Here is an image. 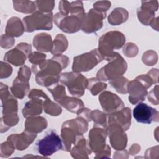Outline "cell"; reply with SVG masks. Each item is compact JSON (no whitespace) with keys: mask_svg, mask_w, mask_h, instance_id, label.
Listing matches in <instances>:
<instances>
[{"mask_svg":"<svg viewBox=\"0 0 159 159\" xmlns=\"http://www.w3.org/2000/svg\"><path fill=\"white\" fill-rule=\"evenodd\" d=\"M59 9L60 12L54 16L56 25L66 33H73L79 30L85 16L83 2L61 1L59 2Z\"/></svg>","mask_w":159,"mask_h":159,"instance_id":"6da1fadb","label":"cell"},{"mask_svg":"<svg viewBox=\"0 0 159 159\" xmlns=\"http://www.w3.org/2000/svg\"><path fill=\"white\" fill-rule=\"evenodd\" d=\"M64 56H60V61L58 56H55L52 59L48 60L39 65L32 66L33 72L36 75V81L41 86L48 87L58 83L59 80V73L64 67L60 65L63 64L67 66L68 60H65V57L61 61Z\"/></svg>","mask_w":159,"mask_h":159,"instance_id":"7a4b0ae2","label":"cell"},{"mask_svg":"<svg viewBox=\"0 0 159 159\" xmlns=\"http://www.w3.org/2000/svg\"><path fill=\"white\" fill-rule=\"evenodd\" d=\"M110 62L102 68L97 73L96 78L98 80L106 81L121 76L127 69V63L122 57L117 53L106 58Z\"/></svg>","mask_w":159,"mask_h":159,"instance_id":"3957f363","label":"cell"},{"mask_svg":"<svg viewBox=\"0 0 159 159\" xmlns=\"http://www.w3.org/2000/svg\"><path fill=\"white\" fill-rule=\"evenodd\" d=\"M153 83L156 82L149 76L148 74L138 76L135 80L129 83L127 89L130 93L129 99L130 102L135 104L139 101L145 100L147 94V89Z\"/></svg>","mask_w":159,"mask_h":159,"instance_id":"277c9868","label":"cell"},{"mask_svg":"<svg viewBox=\"0 0 159 159\" xmlns=\"http://www.w3.org/2000/svg\"><path fill=\"white\" fill-rule=\"evenodd\" d=\"M53 14L37 11L32 15L24 17L23 23L25 31L32 32L37 30H49L52 28Z\"/></svg>","mask_w":159,"mask_h":159,"instance_id":"5b68a950","label":"cell"},{"mask_svg":"<svg viewBox=\"0 0 159 159\" xmlns=\"http://www.w3.org/2000/svg\"><path fill=\"white\" fill-rule=\"evenodd\" d=\"M124 35L119 32H109L104 34L99 40V51L104 58L111 56L114 49H119L125 43Z\"/></svg>","mask_w":159,"mask_h":159,"instance_id":"8992f818","label":"cell"},{"mask_svg":"<svg viewBox=\"0 0 159 159\" xmlns=\"http://www.w3.org/2000/svg\"><path fill=\"white\" fill-rule=\"evenodd\" d=\"M60 81L66 85L70 94L81 97L84 93V89L88 84V81L81 74L76 72L64 73L60 76Z\"/></svg>","mask_w":159,"mask_h":159,"instance_id":"52a82bcc","label":"cell"},{"mask_svg":"<svg viewBox=\"0 0 159 159\" xmlns=\"http://www.w3.org/2000/svg\"><path fill=\"white\" fill-rule=\"evenodd\" d=\"M36 148L39 153L47 157L63 148V143L57 132L51 130L41 140L37 141Z\"/></svg>","mask_w":159,"mask_h":159,"instance_id":"ba28073f","label":"cell"},{"mask_svg":"<svg viewBox=\"0 0 159 159\" xmlns=\"http://www.w3.org/2000/svg\"><path fill=\"white\" fill-rule=\"evenodd\" d=\"M103 56L97 49L74 58L72 69L74 72L88 71L102 61Z\"/></svg>","mask_w":159,"mask_h":159,"instance_id":"9c48e42d","label":"cell"},{"mask_svg":"<svg viewBox=\"0 0 159 159\" xmlns=\"http://www.w3.org/2000/svg\"><path fill=\"white\" fill-rule=\"evenodd\" d=\"M35 98L30 101L27 102L24 106L22 114L24 117L36 116L41 114L42 110V102L48 98V96L42 91L35 89L32 90L29 95V98Z\"/></svg>","mask_w":159,"mask_h":159,"instance_id":"30bf717a","label":"cell"},{"mask_svg":"<svg viewBox=\"0 0 159 159\" xmlns=\"http://www.w3.org/2000/svg\"><path fill=\"white\" fill-rule=\"evenodd\" d=\"M158 112L145 103L139 102L133 110V116L139 123L150 124L152 122H158Z\"/></svg>","mask_w":159,"mask_h":159,"instance_id":"8fae6325","label":"cell"},{"mask_svg":"<svg viewBox=\"0 0 159 159\" xmlns=\"http://www.w3.org/2000/svg\"><path fill=\"white\" fill-rule=\"evenodd\" d=\"M106 12H101L95 9H90L87 14H85L81 29L86 33L95 32L102 26V19L106 17Z\"/></svg>","mask_w":159,"mask_h":159,"instance_id":"7c38bea8","label":"cell"},{"mask_svg":"<svg viewBox=\"0 0 159 159\" xmlns=\"http://www.w3.org/2000/svg\"><path fill=\"white\" fill-rule=\"evenodd\" d=\"M99 100L103 110L107 113L111 114L124 107V103L120 98L111 92L102 93L99 97Z\"/></svg>","mask_w":159,"mask_h":159,"instance_id":"4fadbf2b","label":"cell"},{"mask_svg":"<svg viewBox=\"0 0 159 159\" xmlns=\"http://www.w3.org/2000/svg\"><path fill=\"white\" fill-rule=\"evenodd\" d=\"M109 125H116L123 130H127L130 125V109L126 107L118 112L109 114Z\"/></svg>","mask_w":159,"mask_h":159,"instance_id":"5bb4252c","label":"cell"},{"mask_svg":"<svg viewBox=\"0 0 159 159\" xmlns=\"http://www.w3.org/2000/svg\"><path fill=\"white\" fill-rule=\"evenodd\" d=\"M142 6L137 11L139 20L145 25L154 20L155 12L158 9V1H142Z\"/></svg>","mask_w":159,"mask_h":159,"instance_id":"9a60e30c","label":"cell"},{"mask_svg":"<svg viewBox=\"0 0 159 159\" xmlns=\"http://www.w3.org/2000/svg\"><path fill=\"white\" fill-rule=\"evenodd\" d=\"M101 126H95L91 129L89 134V145L91 148L95 152L102 149L105 145L106 130L105 128H100Z\"/></svg>","mask_w":159,"mask_h":159,"instance_id":"2e32d148","label":"cell"},{"mask_svg":"<svg viewBox=\"0 0 159 159\" xmlns=\"http://www.w3.org/2000/svg\"><path fill=\"white\" fill-rule=\"evenodd\" d=\"M30 77V73L22 75V73L19 71L18 76L14 80L13 86L11 88V91L14 96L17 98L22 99L29 89V79Z\"/></svg>","mask_w":159,"mask_h":159,"instance_id":"e0dca14e","label":"cell"},{"mask_svg":"<svg viewBox=\"0 0 159 159\" xmlns=\"http://www.w3.org/2000/svg\"><path fill=\"white\" fill-rule=\"evenodd\" d=\"M33 43L34 47L38 50L42 52H49L52 49L51 36L47 34H37L34 38Z\"/></svg>","mask_w":159,"mask_h":159,"instance_id":"ac0fdd59","label":"cell"},{"mask_svg":"<svg viewBox=\"0 0 159 159\" xmlns=\"http://www.w3.org/2000/svg\"><path fill=\"white\" fill-rule=\"evenodd\" d=\"M47 125V122L45 119L42 117L27 119L25 124L26 131L32 134L42 132Z\"/></svg>","mask_w":159,"mask_h":159,"instance_id":"d6986e66","label":"cell"},{"mask_svg":"<svg viewBox=\"0 0 159 159\" xmlns=\"http://www.w3.org/2000/svg\"><path fill=\"white\" fill-rule=\"evenodd\" d=\"M20 48L17 49L16 47L12 50L9 51L7 53H6L4 57V59H6V60L7 61L12 63L15 66L23 65L25 61L27 54L30 53V52L24 51L22 52L20 51Z\"/></svg>","mask_w":159,"mask_h":159,"instance_id":"ffe728a7","label":"cell"},{"mask_svg":"<svg viewBox=\"0 0 159 159\" xmlns=\"http://www.w3.org/2000/svg\"><path fill=\"white\" fill-rule=\"evenodd\" d=\"M116 10L118 16H117L114 10H113L108 17V22L115 25L126 21L128 17V12L125 9L122 8H116Z\"/></svg>","mask_w":159,"mask_h":159,"instance_id":"44dd1931","label":"cell"},{"mask_svg":"<svg viewBox=\"0 0 159 159\" xmlns=\"http://www.w3.org/2000/svg\"><path fill=\"white\" fill-rule=\"evenodd\" d=\"M14 9L24 13L32 12L35 9V2L33 1H13Z\"/></svg>","mask_w":159,"mask_h":159,"instance_id":"7402d4cb","label":"cell"},{"mask_svg":"<svg viewBox=\"0 0 159 159\" xmlns=\"http://www.w3.org/2000/svg\"><path fill=\"white\" fill-rule=\"evenodd\" d=\"M65 43H68L66 37L62 35V34H58L54 41V45L51 52L53 54H57L65 51L67 48V45H61Z\"/></svg>","mask_w":159,"mask_h":159,"instance_id":"603a6c76","label":"cell"},{"mask_svg":"<svg viewBox=\"0 0 159 159\" xmlns=\"http://www.w3.org/2000/svg\"><path fill=\"white\" fill-rule=\"evenodd\" d=\"M39 11L43 12H51L54 6V1H35Z\"/></svg>","mask_w":159,"mask_h":159,"instance_id":"cb8c5ba5","label":"cell"},{"mask_svg":"<svg viewBox=\"0 0 159 159\" xmlns=\"http://www.w3.org/2000/svg\"><path fill=\"white\" fill-rule=\"evenodd\" d=\"M46 55L37 52H34L30 55L29 61L34 63V65H39L43 62L44 59L45 58Z\"/></svg>","mask_w":159,"mask_h":159,"instance_id":"d4e9b609","label":"cell"},{"mask_svg":"<svg viewBox=\"0 0 159 159\" xmlns=\"http://www.w3.org/2000/svg\"><path fill=\"white\" fill-rule=\"evenodd\" d=\"M111 7V2L109 1H98L94 4V8L101 12L106 11Z\"/></svg>","mask_w":159,"mask_h":159,"instance_id":"484cf974","label":"cell"}]
</instances>
